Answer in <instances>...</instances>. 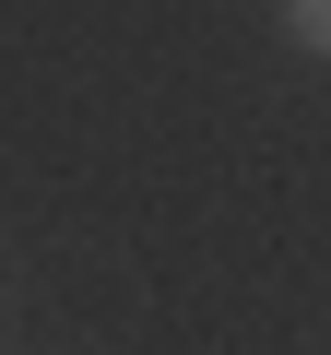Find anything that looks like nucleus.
<instances>
[{"label":"nucleus","instance_id":"f257e3e1","mask_svg":"<svg viewBox=\"0 0 331 355\" xmlns=\"http://www.w3.org/2000/svg\"><path fill=\"white\" fill-rule=\"evenodd\" d=\"M284 36H296L307 60H331V0H284Z\"/></svg>","mask_w":331,"mask_h":355}]
</instances>
